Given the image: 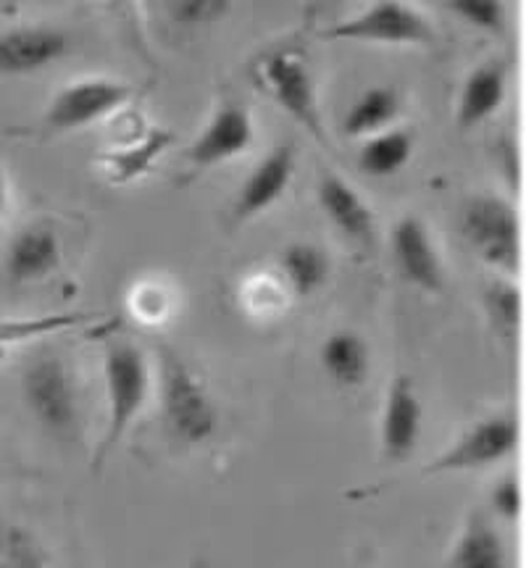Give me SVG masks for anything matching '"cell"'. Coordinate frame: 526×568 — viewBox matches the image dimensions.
Wrapping results in <instances>:
<instances>
[{"label": "cell", "mask_w": 526, "mask_h": 568, "mask_svg": "<svg viewBox=\"0 0 526 568\" xmlns=\"http://www.w3.org/2000/svg\"><path fill=\"white\" fill-rule=\"evenodd\" d=\"M176 142V134L166 126H153V130H145L140 138H132L124 145L111 148V151H103L98 155V166L105 174L109 184H117V187H124V184H132L145 176L153 169V163L161 159L163 153L172 151Z\"/></svg>", "instance_id": "cell-16"}, {"label": "cell", "mask_w": 526, "mask_h": 568, "mask_svg": "<svg viewBox=\"0 0 526 568\" xmlns=\"http://www.w3.org/2000/svg\"><path fill=\"white\" fill-rule=\"evenodd\" d=\"M447 11L456 13L461 21H466L474 30L495 34L508 32L510 13L506 3H497V0H456V3H447Z\"/></svg>", "instance_id": "cell-26"}, {"label": "cell", "mask_w": 526, "mask_h": 568, "mask_svg": "<svg viewBox=\"0 0 526 568\" xmlns=\"http://www.w3.org/2000/svg\"><path fill=\"white\" fill-rule=\"evenodd\" d=\"M71 34L55 24H19L0 32V77H30L67 59Z\"/></svg>", "instance_id": "cell-9"}, {"label": "cell", "mask_w": 526, "mask_h": 568, "mask_svg": "<svg viewBox=\"0 0 526 568\" xmlns=\"http://www.w3.org/2000/svg\"><path fill=\"white\" fill-rule=\"evenodd\" d=\"M9 205H11V182H9V174H6V169L0 166V222H3L6 213H9Z\"/></svg>", "instance_id": "cell-29"}, {"label": "cell", "mask_w": 526, "mask_h": 568, "mask_svg": "<svg viewBox=\"0 0 526 568\" xmlns=\"http://www.w3.org/2000/svg\"><path fill=\"white\" fill-rule=\"evenodd\" d=\"M445 568H508V548L500 529L485 514L468 516Z\"/></svg>", "instance_id": "cell-19"}, {"label": "cell", "mask_w": 526, "mask_h": 568, "mask_svg": "<svg viewBox=\"0 0 526 568\" xmlns=\"http://www.w3.org/2000/svg\"><path fill=\"white\" fill-rule=\"evenodd\" d=\"M63 245L55 226L30 222L11 234L3 253V272L11 284H34L59 272Z\"/></svg>", "instance_id": "cell-13"}, {"label": "cell", "mask_w": 526, "mask_h": 568, "mask_svg": "<svg viewBox=\"0 0 526 568\" xmlns=\"http://www.w3.org/2000/svg\"><path fill=\"white\" fill-rule=\"evenodd\" d=\"M255 142L253 116L245 105L224 101L211 113L205 130L190 142L188 161L195 169H211L247 153Z\"/></svg>", "instance_id": "cell-11"}, {"label": "cell", "mask_w": 526, "mask_h": 568, "mask_svg": "<svg viewBox=\"0 0 526 568\" xmlns=\"http://www.w3.org/2000/svg\"><path fill=\"white\" fill-rule=\"evenodd\" d=\"M297 166V151L293 142H280L266 159L255 163L247 180L240 184L237 201L232 205L234 222H251L282 201L293 184Z\"/></svg>", "instance_id": "cell-14"}, {"label": "cell", "mask_w": 526, "mask_h": 568, "mask_svg": "<svg viewBox=\"0 0 526 568\" xmlns=\"http://www.w3.org/2000/svg\"><path fill=\"white\" fill-rule=\"evenodd\" d=\"M508 95V63L487 61L468 71L464 88L458 92L456 122L461 130H474V126L489 122Z\"/></svg>", "instance_id": "cell-17"}, {"label": "cell", "mask_w": 526, "mask_h": 568, "mask_svg": "<svg viewBox=\"0 0 526 568\" xmlns=\"http://www.w3.org/2000/svg\"><path fill=\"white\" fill-rule=\"evenodd\" d=\"M390 253H393L397 274L411 287L429 295L443 293L445 266L424 219L414 216V213H405V216L397 219L393 232H390Z\"/></svg>", "instance_id": "cell-10"}, {"label": "cell", "mask_w": 526, "mask_h": 568, "mask_svg": "<svg viewBox=\"0 0 526 568\" xmlns=\"http://www.w3.org/2000/svg\"><path fill=\"white\" fill-rule=\"evenodd\" d=\"M489 508L493 514L500 518V521L514 524L518 521L524 508V495H522V481H518L516 474H503L500 479L495 481L493 489H489Z\"/></svg>", "instance_id": "cell-27"}, {"label": "cell", "mask_w": 526, "mask_h": 568, "mask_svg": "<svg viewBox=\"0 0 526 568\" xmlns=\"http://www.w3.org/2000/svg\"><path fill=\"white\" fill-rule=\"evenodd\" d=\"M401 113V95L393 88H368L361 92L358 101L347 111L343 130L347 138H372L376 132H385L395 126Z\"/></svg>", "instance_id": "cell-22"}, {"label": "cell", "mask_w": 526, "mask_h": 568, "mask_svg": "<svg viewBox=\"0 0 526 568\" xmlns=\"http://www.w3.org/2000/svg\"><path fill=\"white\" fill-rule=\"evenodd\" d=\"M105 429L92 464L101 468L122 445L153 395V366L145 351L127 337H109L103 345Z\"/></svg>", "instance_id": "cell-1"}, {"label": "cell", "mask_w": 526, "mask_h": 568, "mask_svg": "<svg viewBox=\"0 0 526 568\" xmlns=\"http://www.w3.org/2000/svg\"><path fill=\"white\" fill-rule=\"evenodd\" d=\"M326 40L347 42H374V45H432L435 30L422 9L405 3H374L347 17L330 30Z\"/></svg>", "instance_id": "cell-8"}, {"label": "cell", "mask_w": 526, "mask_h": 568, "mask_svg": "<svg viewBox=\"0 0 526 568\" xmlns=\"http://www.w3.org/2000/svg\"><path fill=\"white\" fill-rule=\"evenodd\" d=\"M276 280L293 297H314L330 282L332 261L324 247L314 243H290L280 253Z\"/></svg>", "instance_id": "cell-20"}, {"label": "cell", "mask_w": 526, "mask_h": 568, "mask_svg": "<svg viewBox=\"0 0 526 568\" xmlns=\"http://www.w3.org/2000/svg\"><path fill=\"white\" fill-rule=\"evenodd\" d=\"M84 322H90L88 314H40V316H0V358L17 345L34 343V339H45L63 335V332L74 329Z\"/></svg>", "instance_id": "cell-24"}, {"label": "cell", "mask_w": 526, "mask_h": 568, "mask_svg": "<svg viewBox=\"0 0 526 568\" xmlns=\"http://www.w3.org/2000/svg\"><path fill=\"white\" fill-rule=\"evenodd\" d=\"M155 364V395H159L161 422L176 443L205 445L219 432V406L198 372L174 347L159 345Z\"/></svg>", "instance_id": "cell-2"}, {"label": "cell", "mask_w": 526, "mask_h": 568, "mask_svg": "<svg viewBox=\"0 0 526 568\" xmlns=\"http://www.w3.org/2000/svg\"><path fill=\"white\" fill-rule=\"evenodd\" d=\"M134 98V88L119 80L105 77H90V80L71 82L53 95L42 113V134H67L84 130V126L101 122L111 113L122 111Z\"/></svg>", "instance_id": "cell-7"}, {"label": "cell", "mask_w": 526, "mask_h": 568, "mask_svg": "<svg viewBox=\"0 0 526 568\" xmlns=\"http://www.w3.org/2000/svg\"><path fill=\"white\" fill-rule=\"evenodd\" d=\"M518 422L514 410H497L468 426L451 447L424 466V474L485 471L516 453Z\"/></svg>", "instance_id": "cell-6"}, {"label": "cell", "mask_w": 526, "mask_h": 568, "mask_svg": "<svg viewBox=\"0 0 526 568\" xmlns=\"http://www.w3.org/2000/svg\"><path fill=\"white\" fill-rule=\"evenodd\" d=\"M422 426L424 408L422 397L416 393V382L408 374H397L390 382L380 416V447L385 460L401 464L411 458L422 439Z\"/></svg>", "instance_id": "cell-12"}, {"label": "cell", "mask_w": 526, "mask_h": 568, "mask_svg": "<svg viewBox=\"0 0 526 568\" xmlns=\"http://www.w3.org/2000/svg\"><path fill=\"white\" fill-rule=\"evenodd\" d=\"M169 17L180 27L211 24L230 11V3H213V0H184V3H169Z\"/></svg>", "instance_id": "cell-28"}, {"label": "cell", "mask_w": 526, "mask_h": 568, "mask_svg": "<svg viewBox=\"0 0 526 568\" xmlns=\"http://www.w3.org/2000/svg\"><path fill=\"white\" fill-rule=\"evenodd\" d=\"M414 145V132L403 130V126H390V130L376 132L361 142L355 161L364 174L385 180V176H395L411 161Z\"/></svg>", "instance_id": "cell-21"}, {"label": "cell", "mask_w": 526, "mask_h": 568, "mask_svg": "<svg viewBox=\"0 0 526 568\" xmlns=\"http://www.w3.org/2000/svg\"><path fill=\"white\" fill-rule=\"evenodd\" d=\"M461 232L472 251L503 276L522 266V224L506 197L482 193L468 197L461 211Z\"/></svg>", "instance_id": "cell-5"}, {"label": "cell", "mask_w": 526, "mask_h": 568, "mask_svg": "<svg viewBox=\"0 0 526 568\" xmlns=\"http://www.w3.org/2000/svg\"><path fill=\"white\" fill-rule=\"evenodd\" d=\"M19 393L27 414L59 443H77L82 429V403L69 361L55 351L34 353L19 374Z\"/></svg>", "instance_id": "cell-3"}, {"label": "cell", "mask_w": 526, "mask_h": 568, "mask_svg": "<svg viewBox=\"0 0 526 568\" xmlns=\"http://www.w3.org/2000/svg\"><path fill=\"white\" fill-rule=\"evenodd\" d=\"M318 364L340 389H358L372 376V347L355 329H334L318 347Z\"/></svg>", "instance_id": "cell-18"}, {"label": "cell", "mask_w": 526, "mask_h": 568, "mask_svg": "<svg viewBox=\"0 0 526 568\" xmlns=\"http://www.w3.org/2000/svg\"><path fill=\"white\" fill-rule=\"evenodd\" d=\"M253 80L293 122L308 130L311 138L330 148L314 80L308 63L295 48H274L253 63Z\"/></svg>", "instance_id": "cell-4"}, {"label": "cell", "mask_w": 526, "mask_h": 568, "mask_svg": "<svg viewBox=\"0 0 526 568\" xmlns=\"http://www.w3.org/2000/svg\"><path fill=\"white\" fill-rule=\"evenodd\" d=\"M0 568H59L45 539L27 524L0 518Z\"/></svg>", "instance_id": "cell-23"}, {"label": "cell", "mask_w": 526, "mask_h": 568, "mask_svg": "<svg viewBox=\"0 0 526 568\" xmlns=\"http://www.w3.org/2000/svg\"><path fill=\"white\" fill-rule=\"evenodd\" d=\"M318 205H322L326 219L334 224V230L343 234L345 240L361 247L374 245L376 219L372 205L355 193L343 176H322V182H318Z\"/></svg>", "instance_id": "cell-15"}, {"label": "cell", "mask_w": 526, "mask_h": 568, "mask_svg": "<svg viewBox=\"0 0 526 568\" xmlns=\"http://www.w3.org/2000/svg\"><path fill=\"white\" fill-rule=\"evenodd\" d=\"M482 305H485V314L489 318V326L500 335L503 339H514L518 335V326H522V290L510 276H495L485 284L482 290Z\"/></svg>", "instance_id": "cell-25"}]
</instances>
